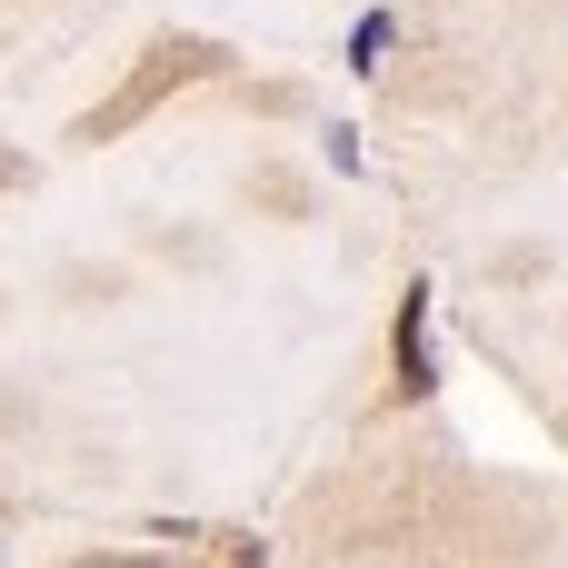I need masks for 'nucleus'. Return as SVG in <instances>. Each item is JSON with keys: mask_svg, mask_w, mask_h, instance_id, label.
<instances>
[{"mask_svg": "<svg viewBox=\"0 0 568 568\" xmlns=\"http://www.w3.org/2000/svg\"><path fill=\"white\" fill-rule=\"evenodd\" d=\"M399 379L429 389V300H419V290H409V310H399Z\"/></svg>", "mask_w": 568, "mask_h": 568, "instance_id": "obj_1", "label": "nucleus"}, {"mask_svg": "<svg viewBox=\"0 0 568 568\" xmlns=\"http://www.w3.org/2000/svg\"><path fill=\"white\" fill-rule=\"evenodd\" d=\"M379 50H389V10H369V20H359V40H349V70H379Z\"/></svg>", "mask_w": 568, "mask_h": 568, "instance_id": "obj_2", "label": "nucleus"}]
</instances>
